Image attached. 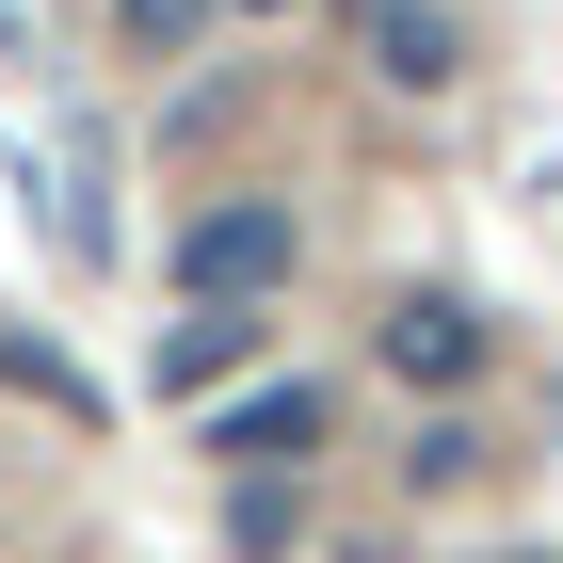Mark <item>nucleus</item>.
I'll list each match as a JSON object with an SVG mask.
<instances>
[{"label": "nucleus", "instance_id": "nucleus-4", "mask_svg": "<svg viewBox=\"0 0 563 563\" xmlns=\"http://www.w3.org/2000/svg\"><path fill=\"white\" fill-rule=\"evenodd\" d=\"M242 354H258V306H177V322H162V387H177V402H210Z\"/></svg>", "mask_w": 563, "mask_h": 563}, {"label": "nucleus", "instance_id": "nucleus-7", "mask_svg": "<svg viewBox=\"0 0 563 563\" xmlns=\"http://www.w3.org/2000/svg\"><path fill=\"white\" fill-rule=\"evenodd\" d=\"M0 387H33V402H65V419H97V387H81L48 339H0Z\"/></svg>", "mask_w": 563, "mask_h": 563}, {"label": "nucleus", "instance_id": "nucleus-3", "mask_svg": "<svg viewBox=\"0 0 563 563\" xmlns=\"http://www.w3.org/2000/svg\"><path fill=\"white\" fill-rule=\"evenodd\" d=\"M387 371H402V387H467V371H483V306L467 290H402L387 306Z\"/></svg>", "mask_w": 563, "mask_h": 563}, {"label": "nucleus", "instance_id": "nucleus-2", "mask_svg": "<svg viewBox=\"0 0 563 563\" xmlns=\"http://www.w3.org/2000/svg\"><path fill=\"white\" fill-rule=\"evenodd\" d=\"M339 33L371 48V81H402V97H434L451 65H467V33H451L434 0H339Z\"/></svg>", "mask_w": 563, "mask_h": 563}, {"label": "nucleus", "instance_id": "nucleus-6", "mask_svg": "<svg viewBox=\"0 0 563 563\" xmlns=\"http://www.w3.org/2000/svg\"><path fill=\"white\" fill-rule=\"evenodd\" d=\"M225 0H113V33L145 48V65H194V33H210Z\"/></svg>", "mask_w": 563, "mask_h": 563}, {"label": "nucleus", "instance_id": "nucleus-1", "mask_svg": "<svg viewBox=\"0 0 563 563\" xmlns=\"http://www.w3.org/2000/svg\"><path fill=\"white\" fill-rule=\"evenodd\" d=\"M290 258H306V225L274 210V194H225V210L177 225V306H274Z\"/></svg>", "mask_w": 563, "mask_h": 563}, {"label": "nucleus", "instance_id": "nucleus-8", "mask_svg": "<svg viewBox=\"0 0 563 563\" xmlns=\"http://www.w3.org/2000/svg\"><path fill=\"white\" fill-rule=\"evenodd\" d=\"M225 16H290V0H225Z\"/></svg>", "mask_w": 563, "mask_h": 563}, {"label": "nucleus", "instance_id": "nucleus-5", "mask_svg": "<svg viewBox=\"0 0 563 563\" xmlns=\"http://www.w3.org/2000/svg\"><path fill=\"white\" fill-rule=\"evenodd\" d=\"M306 434H322V387H258V402H242V419L210 434V451H225V467H290Z\"/></svg>", "mask_w": 563, "mask_h": 563}]
</instances>
